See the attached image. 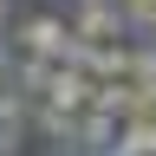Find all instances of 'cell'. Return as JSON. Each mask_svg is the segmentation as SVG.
<instances>
[{"label":"cell","instance_id":"3","mask_svg":"<svg viewBox=\"0 0 156 156\" xmlns=\"http://www.w3.org/2000/svg\"><path fill=\"white\" fill-rule=\"evenodd\" d=\"M20 46L58 65V52L72 46V26H65V20H52V13H39V20H26V33H20Z\"/></svg>","mask_w":156,"mask_h":156},{"label":"cell","instance_id":"5","mask_svg":"<svg viewBox=\"0 0 156 156\" xmlns=\"http://www.w3.org/2000/svg\"><path fill=\"white\" fill-rule=\"evenodd\" d=\"M91 111H104V117H117V124H130V117H136V85H130V78L98 85V91H91Z\"/></svg>","mask_w":156,"mask_h":156},{"label":"cell","instance_id":"1","mask_svg":"<svg viewBox=\"0 0 156 156\" xmlns=\"http://www.w3.org/2000/svg\"><path fill=\"white\" fill-rule=\"evenodd\" d=\"M72 33L91 39V46H130V26H124V7L117 0H78Z\"/></svg>","mask_w":156,"mask_h":156},{"label":"cell","instance_id":"8","mask_svg":"<svg viewBox=\"0 0 156 156\" xmlns=\"http://www.w3.org/2000/svg\"><path fill=\"white\" fill-rule=\"evenodd\" d=\"M0 65H7V39H0Z\"/></svg>","mask_w":156,"mask_h":156},{"label":"cell","instance_id":"7","mask_svg":"<svg viewBox=\"0 0 156 156\" xmlns=\"http://www.w3.org/2000/svg\"><path fill=\"white\" fill-rule=\"evenodd\" d=\"M130 85L156 91V39H130Z\"/></svg>","mask_w":156,"mask_h":156},{"label":"cell","instance_id":"4","mask_svg":"<svg viewBox=\"0 0 156 156\" xmlns=\"http://www.w3.org/2000/svg\"><path fill=\"white\" fill-rule=\"evenodd\" d=\"M117 136H124L117 117H104V111H85V117H78V150H85V156H104Z\"/></svg>","mask_w":156,"mask_h":156},{"label":"cell","instance_id":"6","mask_svg":"<svg viewBox=\"0 0 156 156\" xmlns=\"http://www.w3.org/2000/svg\"><path fill=\"white\" fill-rule=\"evenodd\" d=\"M52 58H39V52H26V58H13V85H20V98H33V104H39V98H46V85H52Z\"/></svg>","mask_w":156,"mask_h":156},{"label":"cell","instance_id":"10","mask_svg":"<svg viewBox=\"0 0 156 156\" xmlns=\"http://www.w3.org/2000/svg\"><path fill=\"white\" fill-rule=\"evenodd\" d=\"M0 20H7V0H0Z\"/></svg>","mask_w":156,"mask_h":156},{"label":"cell","instance_id":"2","mask_svg":"<svg viewBox=\"0 0 156 156\" xmlns=\"http://www.w3.org/2000/svg\"><path fill=\"white\" fill-rule=\"evenodd\" d=\"M91 91H98V85H91L85 72H72V65H58L39 104H52V111H91Z\"/></svg>","mask_w":156,"mask_h":156},{"label":"cell","instance_id":"9","mask_svg":"<svg viewBox=\"0 0 156 156\" xmlns=\"http://www.w3.org/2000/svg\"><path fill=\"white\" fill-rule=\"evenodd\" d=\"M58 156H85V150H58Z\"/></svg>","mask_w":156,"mask_h":156}]
</instances>
